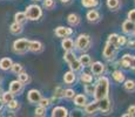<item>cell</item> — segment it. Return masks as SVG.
I'll return each instance as SVG.
<instances>
[{"instance_id":"18","label":"cell","mask_w":135,"mask_h":117,"mask_svg":"<svg viewBox=\"0 0 135 117\" xmlns=\"http://www.w3.org/2000/svg\"><path fill=\"white\" fill-rule=\"evenodd\" d=\"M134 25H135V22L131 21L129 19H127L126 21L122 22L121 29H122V32L124 34H132V32H133V29H134Z\"/></svg>"},{"instance_id":"15","label":"cell","mask_w":135,"mask_h":117,"mask_svg":"<svg viewBox=\"0 0 135 117\" xmlns=\"http://www.w3.org/2000/svg\"><path fill=\"white\" fill-rule=\"evenodd\" d=\"M61 47L65 52H68V50H73L74 47H75V43L74 41L72 40L71 38H62V41H61Z\"/></svg>"},{"instance_id":"38","label":"cell","mask_w":135,"mask_h":117,"mask_svg":"<svg viewBox=\"0 0 135 117\" xmlns=\"http://www.w3.org/2000/svg\"><path fill=\"white\" fill-rule=\"evenodd\" d=\"M11 70H12L13 74H17L18 75L19 73H21L22 70H24V67H22L20 63H13L12 67H11Z\"/></svg>"},{"instance_id":"22","label":"cell","mask_w":135,"mask_h":117,"mask_svg":"<svg viewBox=\"0 0 135 117\" xmlns=\"http://www.w3.org/2000/svg\"><path fill=\"white\" fill-rule=\"evenodd\" d=\"M9 30H11L12 34L18 35V34H20V33H22L24 28H22V25H21V23H18V22L14 21L11 26H9Z\"/></svg>"},{"instance_id":"21","label":"cell","mask_w":135,"mask_h":117,"mask_svg":"<svg viewBox=\"0 0 135 117\" xmlns=\"http://www.w3.org/2000/svg\"><path fill=\"white\" fill-rule=\"evenodd\" d=\"M67 22L69 23L71 26H78L80 23V17L78 14H75V13H71V14H68V17H67Z\"/></svg>"},{"instance_id":"9","label":"cell","mask_w":135,"mask_h":117,"mask_svg":"<svg viewBox=\"0 0 135 117\" xmlns=\"http://www.w3.org/2000/svg\"><path fill=\"white\" fill-rule=\"evenodd\" d=\"M24 83H21L19 81V80H15V81H12L9 83V91L12 94H14L15 95H20V94L22 93V90H24Z\"/></svg>"},{"instance_id":"4","label":"cell","mask_w":135,"mask_h":117,"mask_svg":"<svg viewBox=\"0 0 135 117\" xmlns=\"http://www.w3.org/2000/svg\"><path fill=\"white\" fill-rule=\"evenodd\" d=\"M28 46H30V40L27 39H18L13 42V52L15 54H25L28 52Z\"/></svg>"},{"instance_id":"42","label":"cell","mask_w":135,"mask_h":117,"mask_svg":"<svg viewBox=\"0 0 135 117\" xmlns=\"http://www.w3.org/2000/svg\"><path fill=\"white\" fill-rule=\"evenodd\" d=\"M38 104L41 105V106H44V108H48L52 103H51V100H49V98H42V97H41V100L39 101Z\"/></svg>"},{"instance_id":"28","label":"cell","mask_w":135,"mask_h":117,"mask_svg":"<svg viewBox=\"0 0 135 117\" xmlns=\"http://www.w3.org/2000/svg\"><path fill=\"white\" fill-rule=\"evenodd\" d=\"M118 38H119V34H116V33H112V34L108 35V39H107V42H109L113 46H115L116 49L120 48V46H119V43H118Z\"/></svg>"},{"instance_id":"36","label":"cell","mask_w":135,"mask_h":117,"mask_svg":"<svg viewBox=\"0 0 135 117\" xmlns=\"http://www.w3.org/2000/svg\"><path fill=\"white\" fill-rule=\"evenodd\" d=\"M94 89H95V84H92V83H86L85 84V93L89 96L94 95Z\"/></svg>"},{"instance_id":"32","label":"cell","mask_w":135,"mask_h":117,"mask_svg":"<svg viewBox=\"0 0 135 117\" xmlns=\"http://www.w3.org/2000/svg\"><path fill=\"white\" fill-rule=\"evenodd\" d=\"M1 100L4 101V103L5 104H7L8 102H11L12 100H14V94H12L11 91H5V93H2L1 94Z\"/></svg>"},{"instance_id":"2","label":"cell","mask_w":135,"mask_h":117,"mask_svg":"<svg viewBox=\"0 0 135 117\" xmlns=\"http://www.w3.org/2000/svg\"><path fill=\"white\" fill-rule=\"evenodd\" d=\"M25 14H26V17H27V20L37 21V20H39L41 17H42V8L37 4L30 5V6L26 7Z\"/></svg>"},{"instance_id":"7","label":"cell","mask_w":135,"mask_h":117,"mask_svg":"<svg viewBox=\"0 0 135 117\" xmlns=\"http://www.w3.org/2000/svg\"><path fill=\"white\" fill-rule=\"evenodd\" d=\"M41 97H42V95H41L40 90L31 89L30 91L27 93V101L31 104H38L39 101L41 100Z\"/></svg>"},{"instance_id":"48","label":"cell","mask_w":135,"mask_h":117,"mask_svg":"<svg viewBox=\"0 0 135 117\" xmlns=\"http://www.w3.org/2000/svg\"><path fill=\"white\" fill-rule=\"evenodd\" d=\"M4 105H5V103H4V101L0 98V111L2 110V108H4Z\"/></svg>"},{"instance_id":"26","label":"cell","mask_w":135,"mask_h":117,"mask_svg":"<svg viewBox=\"0 0 135 117\" xmlns=\"http://www.w3.org/2000/svg\"><path fill=\"white\" fill-rule=\"evenodd\" d=\"M69 66V68H71V70H73V72H80L82 68V64H81V62H80V60L79 59H75L74 61H72L71 63L68 64Z\"/></svg>"},{"instance_id":"29","label":"cell","mask_w":135,"mask_h":117,"mask_svg":"<svg viewBox=\"0 0 135 117\" xmlns=\"http://www.w3.org/2000/svg\"><path fill=\"white\" fill-rule=\"evenodd\" d=\"M81 4L86 8H94L99 5V0H81Z\"/></svg>"},{"instance_id":"10","label":"cell","mask_w":135,"mask_h":117,"mask_svg":"<svg viewBox=\"0 0 135 117\" xmlns=\"http://www.w3.org/2000/svg\"><path fill=\"white\" fill-rule=\"evenodd\" d=\"M55 35L58 38H67V36L73 34V29L69 27H65V26H59L55 28Z\"/></svg>"},{"instance_id":"19","label":"cell","mask_w":135,"mask_h":117,"mask_svg":"<svg viewBox=\"0 0 135 117\" xmlns=\"http://www.w3.org/2000/svg\"><path fill=\"white\" fill-rule=\"evenodd\" d=\"M12 64H13V61H12V59H9V58H2L0 60V69L4 70V72L11 69Z\"/></svg>"},{"instance_id":"11","label":"cell","mask_w":135,"mask_h":117,"mask_svg":"<svg viewBox=\"0 0 135 117\" xmlns=\"http://www.w3.org/2000/svg\"><path fill=\"white\" fill-rule=\"evenodd\" d=\"M52 117H67L69 115L68 114V110H67L65 106H61V105H58V106H54L52 109Z\"/></svg>"},{"instance_id":"27","label":"cell","mask_w":135,"mask_h":117,"mask_svg":"<svg viewBox=\"0 0 135 117\" xmlns=\"http://www.w3.org/2000/svg\"><path fill=\"white\" fill-rule=\"evenodd\" d=\"M18 80H19L21 83H24V84H28V83L31 82L30 75H28L26 72H24V70H22L21 73H19V74H18Z\"/></svg>"},{"instance_id":"44","label":"cell","mask_w":135,"mask_h":117,"mask_svg":"<svg viewBox=\"0 0 135 117\" xmlns=\"http://www.w3.org/2000/svg\"><path fill=\"white\" fill-rule=\"evenodd\" d=\"M127 19H129L131 21L135 22V8L131 9V11L128 12V14H127Z\"/></svg>"},{"instance_id":"35","label":"cell","mask_w":135,"mask_h":117,"mask_svg":"<svg viewBox=\"0 0 135 117\" xmlns=\"http://www.w3.org/2000/svg\"><path fill=\"white\" fill-rule=\"evenodd\" d=\"M80 80H81V82H84L85 84H86V83H92L93 82V75L88 74V73H82L81 76H80Z\"/></svg>"},{"instance_id":"24","label":"cell","mask_w":135,"mask_h":117,"mask_svg":"<svg viewBox=\"0 0 135 117\" xmlns=\"http://www.w3.org/2000/svg\"><path fill=\"white\" fill-rule=\"evenodd\" d=\"M14 21L18 22V23H21V25H24V23L27 21V17H26L25 12H17L14 14Z\"/></svg>"},{"instance_id":"33","label":"cell","mask_w":135,"mask_h":117,"mask_svg":"<svg viewBox=\"0 0 135 117\" xmlns=\"http://www.w3.org/2000/svg\"><path fill=\"white\" fill-rule=\"evenodd\" d=\"M107 7L110 11H116L120 7V0H107Z\"/></svg>"},{"instance_id":"31","label":"cell","mask_w":135,"mask_h":117,"mask_svg":"<svg viewBox=\"0 0 135 117\" xmlns=\"http://www.w3.org/2000/svg\"><path fill=\"white\" fill-rule=\"evenodd\" d=\"M80 62H81L82 67H87V66H90V63H92V59H90V56L88 55V54H84L82 53V55L79 58Z\"/></svg>"},{"instance_id":"37","label":"cell","mask_w":135,"mask_h":117,"mask_svg":"<svg viewBox=\"0 0 135 117\" xmlns=\"http://www.w3.org/2000/svg\"><path fill=\"white\" fill-rule=\"evenodd\" d=\"M42 6L46 9H53L55 7V0H42Z\"/></svg>"},{"instance_id":"52","label":"cell","mask_w":135,"mask_h":117,"mask_svg":"<svg viewBox=\"0 0 135 117\" xmlns=\"http://www.w3.org/2000/svg\"><path fill=\"white\" fill-rule=\"evenodd\" d=\"M32 1H37L38 2V1H40V0H32Z\"/></svg>"},{"instance_id":"5","label":"cell","mask_w":135,"mask_h":117,"mask_svg":"<svg viewBox=\"0 0 135 117\" xmlns=\"http://www.w3.org/2000/svg\"><path fill=\"white\" fill-rule=\"evenodd\" d=\"M116 50H118V49L115 48V46H113L109 42H106V45L102 49V55L105 59L112 60V59H114V56H115Z\"/></svg>"},{"instance_id":"3","label":"cell","mask_w":135,"mask_h":117,"mask_svg":"<svg viewBox=\"0 0 135 117\" xmlns=\"http://www.w3.org/2000/svg\"><path fill=\"white\" fill-rule=\"evenodd\" d=\"M75 47L74 48L76 49V50H79V52H86L89 49V47H90V38H89V35H87V34H80L79 36L76 38V40H75Z\"/></svg>"},{"instance_id":"50","label":"cell","mask_w":135,"mask_h":117,"mask_svg":"<svg viewBox=\"0 0 135 117\" xmlns=\"http://www.w3.org/2000/svg\"><path fill=\"white\" fill-rule=\"evenodd\" d=\"M132 34H133L135 36V25H134V29H133V32H132Z\"/></svg>"},{"instance_id":"49","label":"cell","mask_w":135,"mask_h":117,"mask_svg":"<svg viewBox=\"0 0 135 117\" xmlns=\"http://www.w3.org/2000/svg\"><path fill=\"white\" fill-rule=\"evenodd\" d=\"M61 2H64V4H67V2H69L71 1V0H60Z\"/></svg>"},{"instance_id":"54","label":"cell","mask_w":135,"mask_h":117,"mask_svg":"<svg viewBox=\"0 0 135 117\" xmlns=\"http://www.w3.org/2000/svg\"><path fill=\"white\" fill-rule=\"evenodd\" d=\"M0 116H1V114H0Z\"/></svg>"},{"instance_id":"41","label":"cell","mask_w":135,"mask_h":117,"mask_svg":"<svg viewBox=\"0 0 135 117\" xmlns=\"http://www.w3.org/2000/svg\"><path fill=\"white\" fill-rule=\"evenodd\" d=\"M64 94H65V89L62 87H56L55 88V90H54V94L53 95L55 96V97H58V98H61V97H64Z\"/></svg>"},{"instance_id":"45","label":"cell","mask_w":135,"mask_h":117,"mask_svg":"<svg viewBox=\"0 0 135 117\" xmlns=\"http://www.w3.org/2000/svg\"><path fill=\"white\" fill-rule=\"evenodd\" d=\"M127 46H128V48H132V49H135V39H131V40H127Z\"/></svg>"},{"instance_id":"34","label":"cell","mask_w":135,"mask_h":117,"mask_svg":"<svg viewBox=\"0 0 135 117\" xmlns=\"http://www.w3.org/2000/svg\"><path fill=\"white\" fill-rule=\"evenodd\" d=\"M7 108H8V110H11V111H17L20 109V103L18 102L17 100H12L11 102L7 103Z\"/></svg>"},{"instance_id":"12","label":"cell","mask_w":135,"mask_h":117,"mask_svg":"<svg viewBox=\"0 0 135 117\" xmlns=\"http://www.w3.org/2000/svg\"><path fill=\"white\" fill-rule=\"evenodd\" d=\"M99 111V102L97 100H94L93 102H89L85 105V113L87 115H94L95 113Z\"/></svg>"},{"instance_id":"51","label":"cell","mask_w":135,"mask_h":117,"mask_svg":"<svg viewBox=\"0 0 135 117\" xmlns=\"http://www.w3.org/2000/svg\"><path fill=\"white\" fill-rule=\"evenodd\" d=\"M2 94V88H1V85H0V95Z\"/></svg>"},{"instance_id":"13","label":"cell","mask_w":135,"mask_h":117,"mask_svg":"<svg viewBox=\"0 0 135 117\" xmlns=\"http://www.w3.org/2000/svg\"><path fill=\"white\" fill-rule=\"evenodd\" d=\"M73 100H74V104L79 106V108H85V105L88 103L87 96L84 95V94H76L73 97Z\"/></svg>"},{"instance_id":"17","label":"cell","mask_w":135,"mask_h":117,"mask_svg":"<svg viewBox=\"0 0 135 117\" xmlns=\"http://www.w3.org/2000/svg\"><path fill=\"white\" fill-rule=\"evenodd\" d=\"M75 81H76V75H75V72H73V70H69V72L65 73L64 82L66 83V84L72 85L73 83H75Z\"/></svg>"},{"instance_id":"23","label":"cell","mask_w":135,"mask_h":117,"mask_svg":"<svg viewBox=\"0 0 135 117\" xmlns=\"http://www.w3.org/2000/svg\"><path fill=\"white\" fill-rule=\"evenodd\" d=\"M123 89L128 93H134L135 91V81H133V80H126V81H123Z\"/></svg>"},{"instance_id":"8","label":"cell","mask_w":135,"mask_h":117,"mask_svg":"<svg viewBox=\"0 0 135 117\" xmlns=\"http://www.w3.org/2000/svg\"><path fill=\"white\" fill-rule=\"evenodd\" d=\"M90 70H92V74L95 76H101V75L105 73V64L100 61H95L93 63H90Z\"/></svg>"},{"instance_id":"39","label":"cell","mask_w":135,"mask_h":117,"mask_svg":"<svg viewBox=\"0 0 135 117\" xmlns=\"http://www.w3.org/2000/svg\"><path fill=\"white\" fill-rule=\"evenodd\" d=\"M75 96V91L74 89H72V88H68V89H65V94H64V97L67 98V100H72Z\"/></svg>"},{"instance_id":"53","label":"cell","mask_w":135,"mask_h":117,"mask_svg":"<svg viewBox=\"0 0 135 117\" xmlns=\"http://www.w3.org/2000/svg\"><path fill=\"white\" fill-rule=\"evenodd\" d=\"M0 82H1V77H0Z\"/></svg>"},{"instance_id":"20","label":"cell","mask_w":135,"mask_h":117,"mask_svg":"<svg viewBox=\"0 0 135 117\" xmlns=\"http://www.w3.org/2000/svg\"><path fill=\"white\" fill-rule=\"evenodd\" d=\"M132 56L131 54H124V55L121 58L120 60V66L124 69H129L131 68V60H132Z\"/></svg>"},{"instance_id":"16","label":"cell","mask_w":135,"mask_h":117,"mask_svg":"<svg viewBox=\"0 0 135 117\" xmlns=\"http://www.w3.org/2000/svg\"><path fill=\"white\" fill-rule=\"evenodd\" d=\"M87 20L92 23H95V22H99L100 20V13H99L98 9H90V11L87 12V15H86Z\"/></svg>"},{"instance_id":"43","label":"cell","mask_w":135,"mask_h":117,"mask_svg":"<svg viewBox=\"0 0 135 117\" xmlns=\"http://www.w3.org/2000/svg\"><path fill=\"white\" fill-rule=\"evenodd\" d=\"M118 43H119V46L120 47H122L124 46L127 43V38L124 35H119V38H118Z\"/></svg>"},{"instance_id":"14","label":"cell","mask_w":135,"mask_h":117,"mask_svg":"<svg viewBox=\"0 0 135 117\" xmlns=\"http://www.w3.org/2000/svg\"><path fill=\"white\" fill-rule=\"evenodd\" d=\"M44 50V45L40 41H30V46H28V52L32 53H41Z\"/></svg>"},{"instance_id":"6","label":"cell","mask_w":135,"mask_h":117,"mask_svg":"<svg viewBox=\"0 0 135 117\" xmlns=\"http://www.w3.org/2000/svg\"><path fill=\"white\" fill-rule=\"evenodd\" d=\"M98 102H99V110H100L101 113L102 114H109V111L112 109V102H110V98L108 97V96H106V97L99 100Z\"/></svg>"},{"instance_id":"1","label":"cell","mask_w":135,"mask_h":117,"mask_svg":"<svg viewBox=\"0 0 135 117\" xmlns=\"http://www.w3.org/2000/svg\"><path fill=\"white\" fill-rule=\"evenodd\" d=\"M109 93V79L106 76H100L99 80L97 81L95 84V89H94V100H101V98L108 96Z\"/></svg>"},{"instance_id":"46","label":"cell","mask_w":135,"mask_h":117,"mask_svg":"<svg viewBox=\"0 0 135 117\" xmlns=\"http://www.w3.org/2000/svg\"><path fill=\"white\" fill-rule=\"evenodd\" d=\"M128 114L129 116H135V105H131L128 108Z\"/></svg>"},{"instance_id":"25","label":"cell","mask_w":135,"mask_h":117,"mask_svg":"<svg viewBox=\"0 0 135 117\" xmlns=\"http://www.w3.org/2000/svg\"><path fill=\"white\" fill-rule=\"evenodd\" d=\"M112 76H113L114 81L118 83H123V81H124V74L121 70H115V72L112 74Z\"/></svg>"},{"instance_id":"30","label":"cell","mask_w":135,"mask_h":117,"mask_svg":"<svg viewBox=\"0 0 135 117\" xmlns=\"http://www.w3.org/2000/svg\"><path fill=\"white\" fill-rule=\"evenodd\" d=\"M76 59V55H75V53L73 50H68V52H65L64 54V60L67 62V63H71L72 61H74V60Z\"/></svg>"},{"instance_id":"40","label":"cell","mask_w":135,"mask_h":117,"mask_svg":"<svg viewBox=\"0 0 135 117\" xmlns=\"http://www.w3.org/2000/svg\"><path fill=\"white\" fill-rule=\"evenodd\" d=\"M46 110H47V108H44V106H41V105H38L34 110V115L35 116H45Z\"/></svg>"},{"instance_id":"47","label":"cell","mask_w":135,"mask_h":117,"mask_svg":"<svg viewBox=\"0 0 135 117\" xmlns=\"http://www.w3.org/2000/svg\"><path fill=\"white\" fill-rule=\"evenodd\" d=\"M131 69L135 70V56L134 55L132 56V60H131Z\"/></svg>"}]
</instances>
